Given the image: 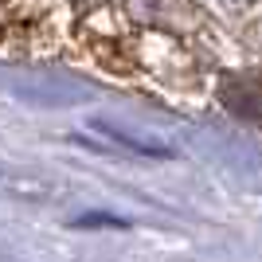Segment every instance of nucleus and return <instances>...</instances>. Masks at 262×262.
I'll use <instances>...</instances> for the list:
<instances>
[{
    "label": "nucleus",
    "mask_w": 262,
    "mask_h": 262,
    "mask_svg": "<svg viewBox=\"0 0 262 262\" xmlns=\"http://www.w3.org/2000/svg\"><path fill=\"white\" fill-rule=\"evenodd\" d=\"M227 4H251V0H227Z\"/></svg>",
    "instance_id": "nucleus-1"
},
{
    "label": "nucleus",
    "mask_w": 262,
    "mask_h": 262,
    "mask_svg": "<svg viewBox=\"0 0 262 262\" xmlns=\"http://www.w3.org/2000/svg\"><path fill=\"white\" fill-rule=\"evenodd\" d=\"M0 4H4V0H0Z\"/></svg>",
    "instance_id": "nucleus-2"
}]
</instances>
